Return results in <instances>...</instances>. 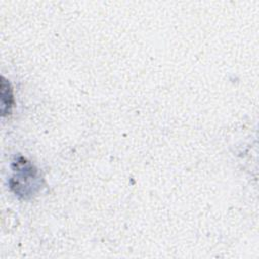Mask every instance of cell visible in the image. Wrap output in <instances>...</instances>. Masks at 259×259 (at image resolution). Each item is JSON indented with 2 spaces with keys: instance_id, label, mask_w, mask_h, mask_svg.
I'll list each match as a JSON object with an SVG mask.
<instances>
[{
  "instance_id": "cell-1",
  "label": "cell",
  "mask_w": 259,
  "mask_h": 259,
  "mask_svg": "<svg viewBox=\"0 0 259 259\" xmlns=\"http://www.w3.org/2000/svg\"><path fill=\"white\" fill-rule=\"evenodd\" d=\"M1 112L2 115L5 116L7 114H10L12 106H13V95H12V89L10 87V84L7 80H5L4 77L1 78Z\"/></svg>"
}]
</instances>
